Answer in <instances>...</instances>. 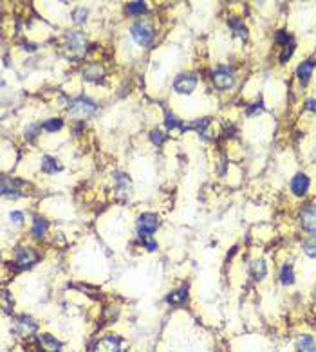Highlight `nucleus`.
I'll return each mask as SVG.
<instances>
[{"label": "nucleus", "instance_id": "obj_20", "mask_svg": "<svg viewBox=\"0 0 316 352\" xmlns=\"http://www.w3.org/2000/svg\"><path fill=\"white\" fill-rule=\"evenodd\" d=\"M304 251L309 257H316V231H311V235L302 242Z\"/></svg>", "mask_w": 316, "mask_h": 352}, {"label": "nucleus", "instance_id": "obj_18", "mask_svg": "<svg viewBox=\"0 0 316 352\" xmlns=\"http://www.w3.org/2000/svg\"><path fill=\"white\" fill-rule=\"evenodd\" d=\"M228 25H230V29L233 31L235 36H240V38H246V36H248V27L240 22L239 18H232V20L228 22Z\"/></svg>", "mask_w": 316, "mask_h": 352}, {"label": "nucleus", "instance_id": "obj_31", "mask_svg": "<svg viewBox=\"0 0 316 352\" xmlns=\"http://www.w3.org/2000/svg\"><path fill=\"white\" fill-rule=\"evenodd\" d=\"M85 18H87V9L85 7H78L76 11H74V20H76L78 24H84Z\"/></svg>", "mask_w": 316, "mask_h": 352}, {"label": "nucleus", "instance_id": "obj_13", "mask_svg": "<svg viewBox=\"0 0 316 352\" xmlns=\"http://www.w3.org/2000/svg\"><path fill=\"white\" fill-rule=\"evenodd\" d=\"M315 65H316L315 60H305L304 63H300L298 65V69H296V76H298L300 83L302 85H305L311 80L313 71H315Z\"/></svg>", "mask_w": 316, "mask_h": 352}, {"label": "nucleus", "instance_id": "obj_5", "mask_svg": "<svg viewBox=\"0 0 316 352\" xmlns=\"http://www.w3.org/2000/svg\"><path fill=\"white\" fill-rule=\"evenodd\" d=\"M211 82L217 89L221 90H226L230 87H233L235 83V80H233V72L232 69H228V67H219V69H215L213 74H211Z\"/></svg>", "mask_w": 316, "mask_h": 352}, {"label": "nucleus", "instance_id": "obj_21", "mask_svg": "<svg viewBox=\"0 0 316 352\" xmlns=\"http://www.w3.org/2000/svg\"><path fill=\"white\" fill-rule=\"evenodd\" d=\"M165 123H167V126L168 128H179L181 132H185V130H190V125H185V123H181V120H177L175 116H173L172 112H168L167 110V118H165Z\"/></svg>", "mask_w": 316, "mask_h": 352}, {"label": "nucleus", "instance_id": "obj_12", "mask_svg": "<svg viewBox=\"0 0 316 352\" xmlns=\"http://www.w3.org/2000/svg\"><path fill=\"white\" fill-rule=\"evenodd\" d=\"M67 43H69V49H71V51L82 53V51L87 47V38H85V35L80 33V31H71V33H67Z\"/></svg>", "mask_w": 316, "mask_h": 352}, {"label": "nucleus", "instance_id": "obj_35", "mask_svg": "<svg viewBox=\"0 0 316 352\" xmlns=\"http://www.w3.org/2000/svg\"><path fill=\"white\" fill-rule=\"evenodd\" d=\"M145 248H147L148 251H155V249H157V242H155V240H152L148 237V239H145Z\"/></svg>", "mask_w": 316, "mask_h": 352}, {"label": "nucleus", "instance_id": "obj_9", "mask_svg": "<svg viewBox=\"0 0 316 352\" xmlns=\"http://www.w3.org/2000/svg\"><path fill=\"white\" fill-rule=\"evenodd\" d=\"M94 352H121V340L118 336H105L96 343Z\"/></svg>", "mask_w": 316, "mask_h": 352}, {"label": "nucleus", "instance_id": "obj_34", "mask_svg": "<svg viewBox=\"0 0 316 352\" xmlns=\"http://www.w3.org/2000/svg\"><path fill=\"white\" fill-rule=\"evenodd\" d=\"M9 219H11L15 224H22V221H24V213H22V211H11Z\"/></svg>", "mask_w": 316, "mask_h": 352}, {"label": "nucleus", "instance_id": "obj_26", "mask_svg": "<svg viewBox=\"0 0 316 352\" xmlns=\"http://www.w3.org/2000/svg\"><path fill=\"white\" fill-rule=\"evenodd\" d=\"M2 193H4V195H13V193H17V183L11 181L9 177H4V179H2Z\"/></svg>", "mask_w": 316, "mask_h": 352}, {"label": "nucleus", "instance_id": "obj_24", "mask_svg": "<svg viewBox=\"0 0 316 352\" xmlns=\"http://www.w3.org/2000/svg\"><path fill=\"white\" fill-rule=\"evenodd\" d=\"M84 76L87 78V80H98V78L102 76V67L98 65V63H90V65L85 69Z\"/></svg>", "mask_w": 316, "mask_h": 352}, {"label": "nucleus", "instance_id": "obj_25", "mask_svg": "<svg viewBox=\"0 0 316 352\" xmlns=\"http://www.w3.org/2000/svg\"><path fill=\"white\" fill-rule=\"evenodd\" d=\"M147 11V4L145 2H130L126 4V13L128 15H141Z\"/></svg>", "mask_w": 316, "mask_h": 352}, {"label": "nucleus", "instance_id": "obj_3", "mask_svg": "<svg viewBox=\"0 0 316 352\" xmlns=\"http://www.w3.org/2000/svg\"><path fill=\"white\" fill-rule=\"evenodd\" d=\"M96 112V103L87 100V98H76L71 102L69 107V114L76 116V118H89Z\"/></svg>", "mask_w": 316, "mask_h": 352}, {"label": "nucleus", "instance_id": "obj_30", "mask_svg": "<svg viewBox=\"0 0 316 352\" xmlns=\"http://www.w3.org/2000/svg\"><path fill=\"white\" fill-rule=\"evenodd\" d=\"M2 305H4V312L9 314L13 309V300L9 298V292L7 291H4V294H2Z\"/></svg>", "mask_w": 316, "mask_h": 352}, {"label": "nucleus", "instance_id": "obj_14", "mask_svg": "<svg viewBox=\"0 0 316 352\" xmlns=\"http://www.w3.org/2000/svg\"><path fill=\"white\" fill-rule=\"evenodd\" d=\"M296 352H316V341L313 336L302 334L296 340Z\"/></svg>", "mask_w": 316, "mask_h": 352}, {"label": "nucleus", "instance_id": "obj_11", "mask_svg": "<svg viewBox=\"0 0 316 352\" xmlns=\"http://www.w3.org/2000/svg\"><path fill=\"white\" fill-rule=\"evenodd\" d=\"M309 186H311V179L305 173H296L291 179V191L295 195H298V197H302V195L307 193Z\"/></svg>", "mask_w": 316, "mask_h": 352}, {"label": "nucleus", "instance_id": "obj_17", "mask_svg": "<svg viewBox=\"0 0 316 352\" xmlns=\"http://www.w3.org/2000/svg\"><path fill=\"white\" fill-rule=\"evenodd\" d=\"M42 170L45 173H54V172H60L62 166H60V163L56 161L54 157L43 155V157H42Z\"/></svg>", "mask_w": 316, "mask_h": 352}, {"label": "nucleus", "instance_id": "obj_15", "mask_svg": "<svg viewBox=\"0 0 316 352\" xmlns=\"http://www.w3.org/2000/svg\"><path fill=\"white\" fill-rule=\"evenodd\" d=\"M250 273L253 276V280H262L264 276L268 275V268H266V262H264L262 258H258V260H253L250 266Z\"/></svg>", "mask_w": 316, "mask_h": 352}, {"label": "nucleus", "instance_id": "obj_27", "mask_svg": "<svg viewBox=\"0 0 316 352\" xmlns=\"http://www.w3.org/2000/svg\"><path fill=\"white\" fill-rule=\"evenodd\" d=\"M116 183H118V186H120V191H125L128 190V186H130V181H128V177H126L125 173H116Z\"/></svg>", "mask_w": 316, "mask_h": 352}, {"label": "nucleus", "instance_id": "obj_4", "mask_svg": "<svg viewBox=\"0 0 316 352\" xmlns=\"http://www.w3.org/2000/svg\"><path fill=\"white\" fill-rule=\"evenodd\" d=\"M13 332L22 338H27V336L35 334L36 332V323L35 320L27 314H22V316L15 318V325H13Z\"/></svg>", "mask_w": 316, "mask_h": 352}, {"label": "nucleus", "instance_id": "obj_33", "mask_svg": "<svg viewBox=\"0 0 316 352\" xmlns=\"http://www.w3.org/2000/svg\"><path fill=\"white\" fill-rule=\"evenodd\" d=\"M150 139H152L155 145H161L163 141H165V134H161L159 130H154L152 134H150Z\"/></svg>", "mask_w": 316, "mask_h": 352}, {"label": "nucleus", "instance_id": "obj_2", "mask_svg": "<svg viewBox=\"0 0 316 352\" xmlns=\"http://www.w3.org/2000/svg\"><path fill=\"white\" fill-rule=\"evenodd\" d=\"M157 228H159V217L155 213L139 215V219H137V233L143 239H148L150 235H154Z\"/></svg>", "mask_w": 316, "mask_h": 352}, {"label": "nucleus", "instance_id": "obj_8", "mask_svg": "<svg viewBox=\"0 0 316 352\" xmlns=\"http://www.w3.org/2000/svg\"><path fill=\"white\" fill-rule=\"evenodd\" d=\"M300 224L307 231H316V204H307L300 211Z\"/></svg>", "mask_w": 316, "mask_h": 352}, {"label": "nucleus", "instance_id": "obj_32", "mask_svg": "<svg viewBox=\"0 0 316 352\" xmlns=\"http://www.w3.org/2000/svg\"><path fill=\"white\" fill-rule=\"evenodd\" d=\"M262 112H264L262 102L255 103V105H251V107L248 108V114H250V116H256V114H262Z\"/></svg>", "mask_w": 316, "mask_h": 352}, {"label": "nucleus", "instance_id": "obj_36", "mask_svg": "<svg viewBox=\"0 0 316 352\" xmlns=\"http://www.w3.org/2000/svg\"><path fill=\"white\" fill-rule=\"evenodd\" d=\"M305 107L309 108V110H313V112H316V100H307V102H305Z\"/></svg>", "mask_w": 316, "mask_h": 352}, {"label": "nucleus", "instance_id": "obj_19", "mask_svg": "<svg viewBox=\"0 0 316 352\" xmlns=\"http://www.w3.org/2000/svg\"><path fill=\"white\" fill-rule=\"evenodd\" d=\"M47 233V222L42 217H35V222H33V235L36 239H42L43 235Z\"/></svg>", "mask_w": 316, "mask_h": 352}, {"label": "nucleus", "instance_id": "obj_6", "mask_svg": "<svg viewBox=\"0 0 316 352\" xmlns=\"http://www.w3.org/2000/svg\"><path fill=\"white\" fill-rule=\"evenodd\" d=\"M197 87V78L193 74H179L173 82V89L179 94H191Z\"/></svg>", "mask_w": 316, "mask_h": 352}, {"label": "nucleus", "instance_id": "obj_29", "mask_svg": "<svg viewBox=\"0 0 316 352\" xmlns=\"http://www.w3.org/2000/svg\"><path fill=\"white\" fill-rule=\"evenodd\" d=\"M274 40H276V43H284V47H286L287 43L293 42V38L289 33H286V31H278L276 33V36H274Z\"/></svg>", "mask_w": 316, "mask_h": 352}, {"label": "nucleus", "instance_id": "obj_22", "mask_svg": "<svg viewBox=\"0 0 316 352\" xmlns=\"http://www.w3.org/2000/svg\"><path fill=\"white\" fill-rule=\"evenodd\" d=\"M280 280L284 286H293L295 284V271H293V266L286 264L280 271Z\"/></svg>", "mask_w": 316, "mask_h": 352}, {"label": "nucleus", "instance_id": "obj_23", "mask_svg": "<svg viewBox=\"0 0 316 352\" xmlns=\"http://www.w3.org/2000/svg\"><path fill=\"white\" fill-rule=\"evenodd\" d=\"M62 126H63V121H62L60 118H53V120L43 121L42 125H40V128L45 132H56V130H60Z\"/></svg>", "mask_w": 316, "mask_h": 352}, {"label": "nucleus", "instance_id": "obj_28", "mask_svg": "<svg viewBox=\"0 0 316 352\" xmlns=\"http://www.w3.org/2000/svg\"><path fill=\"white\" fill-rule=\"evenodd\" d=\"M293 53H295V42H291L289 45L284 47V51H282V54H280V63H286V62L293 56Z\"/></svg>", "mask_w": 316, "mask_h": 352}, {"label": "nucleus", "instance_id": "obj_10", "mask_svg": "<svg viewBox=\"0 0 316 352\" xmlns=\"http://www.w3.org/2000/svg\"><path fill=\"white\" fill-rule=\"evenodd\" d=\"M36 343H38V351L40 352H60L62 351V341H58L51 334L38 336Z\"/></svg>", "mask_w": 316, "mask_h": 352}, {"label": "nucleus", "instance_id": "obj_16", "mask_svg": "<svg viewBox=\"0 0 316 352\" xmlns=\"http://www.w3.org/2000/svg\"><path fill=\"white\" fill-rule=\"evenodd\" d=\"M188 298V287H181L177 291L170 292L167 296V302L170 305H183Z\"/></svg>", "mask_w": 316, "mask_h": 352}, {"label": "nucleus", "instance_id": "obj_7", "mask_svg": "<svg viewBox=\"0 0 316 352\" xmlns=\"http://www.w3.org/2000/svg\"><path fill=\"white\" fill-rule=\"evenodd\" d=\"M38 253L35 249H31V248H18L17 249V264L18 268H31V266H35L38 262Z\"/></svg>", "mask_w": 316, "mask_h": 352}, {"label": "nucleus", "instance_id": "obj_1", "mask_svg": "<svg viewBox=\"0 0 316 352\" xmlns=\"http://www.w3.org/2000/svg\"><path fill=\"white\" fill-rule=\"evenodd\" d=\"M130 35L134 38V42L139 45H148L154 38V27L147 20H139L130 27Z\"/></svg>", "mask_w": 316, "mask_h": 352}]
</instances>
